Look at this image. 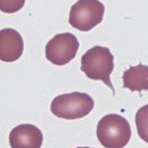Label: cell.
<instances>
[{
  "label": "cell",
  "instance_id": "6da1fadb",
  "mask_svg": "<svg viewBox=\"0 0 148 148\" xmlns=\"http://www.w3.org/2000/svg\"><path fill=\"white\" fill-rule=\"evenodd\" d=\"M113 70L114 56L108 47H93L81 57V71H83L89 79L103 81L111 88L114 95V88L110 79Z\"/></svg>",
  "mask_w": 148,
  "mask_h": 148
},
{
  "label": "cell",
  "instance_id": "8fae6325",
  "mask_svg": "<svg viewBox=\"0 0 148 148\" xmlns=\"http://www.w3.org/2000/svg\"><path fill=\"white\" fill-rule=\"evenodd\" d=\"M77 148H91V147H77Z\"/></svg>",
  "mask_w": 148,
  "mask_h": 148
},
{
  "label": "cell",
  "instance_id": "8992f818",
  "mask_svg": "<svg viewBox=\"0 0 148 148\" xmlns=\"http://www.w3.org/2000/svg\"><path fill=\"white\" fill-rule=\"evenodd\" d=\"M44 136L39 127L34 125H17L9 133L11 148H40Z\"/></svg>",
  "mask_w": 148,
  "mask_h": 148
},
{
  "label": "cell",
  "instance_id": "9c48e42d",
  "mask_svg": "<svg viewBox=\"0 0 148 148\" xmlns=\"http://www.w3.org/2000/svg\"><path fill=\"white\" fill-rule=\"evenodd\" d=\"M137 133L143 141L148 143V105L141 107L135 114Z\"/></svg>",
  "mask_w": 148,
  "mask_h": 148
},
{
  "label": "cell",
  "instance_id": "ba28073f",
  "mask_svg": "<svg viewBox=\"0 0 148 148\" xmlns=\"http://www.w3.org/2000/svg\"><path fill=\"white\" fill-rule=\"evenodd\" d=\"M123 87L132 92H140L148 90V66L138 64L130 66L123 75Z\"/></svg>",
  "mask_w": 148,
  "mask_h": 148
},
{
  "label": "cell",
  "instance_id": "30bf717a",
  "mask_svg": "<svg viewBox=\"0 0 148 148\" xmlns=\"http://www.w3.org/2000/svg\"><path fill=\"white\" fill-rule=\"evenodd\" d=\"M25 1L26 0H0V10L7 14L16 13L23 8Z\"/></svg>",
  "mask_w": 148,
  "mask_h": 148
},
{
  "label": "cell",
  "instance_id": "7a4b0ae2",
  "mask_svg": "<svg viewBox=\"0 0 148 148\" xmlns=\"http://www.w3.org/2000/svg\"><path fill=\"white\" fill-rule=\"evenodd\" d=\"M97 137L105 148H123L130 140V125L120 114H107L98 123Z\"/></svg>",
  "mask_w": 148,
  "mask_h": 148
},
{
  "label": "cell",
  "instance_id": "52a82bcc",
  "mask_svg": "<svg viewBox=\"0 0 148 148\" xmlns=\"http://www.w3.org/2000/svg\"><path fill=\"white\" fill-rule=\"evenodd\" d=\"M24 42L20 33L14 29L0 31V59L4 62H13L21 57Z\"/></svg>",
  "mask_w": 148,
  "mask_h": 148
},
{
  "label": "cell",
  "instance_id": "277c9868",
  "mask_svg": "<svg viewBox=\"0 0 148 148\" xmlns=\"http://www.w3.org/2000/svg\"><path fill=\"white\" fill-rule=\"evenodd\" d=\"M105 6L99 0H78L69 12L68 22L81 32H88L102 22Z\"/></svg>",
  "mask_w": 148,
  "mask_h": 148
},
{
  "label": "cell",
  "instance_id": "5b68a950",
  "mask_svg": "<svg viewBox=\"0 0 148 148\" xmlns=\"http://www.w3.org/2000/svg\"><path fill=\"white\" fill-rule=\"evenodd\" d=\"M78 49L79 42L73 34H57L47 44L46 57L51 63L62 66L75 58Z\"/></svg>",
  "mask_w": 148,
  "mask_h": 148
},
{
  "label": "cell",
  "instance_id": "3957f363",
  "mask_svg": "<svg viewBox=\"0 0 148 148\" xmlns=\"http://www.w3.org/2000/svg\"><path fill=\"white\" fill-rule=\"evenodd\" d=\"M94 109V100L86 93L73 92L54 98L51 105V114L59 119H82Z\"/></svg>",
  "mask_w": 148,
  "mask_h": 148
}]
</instances>
